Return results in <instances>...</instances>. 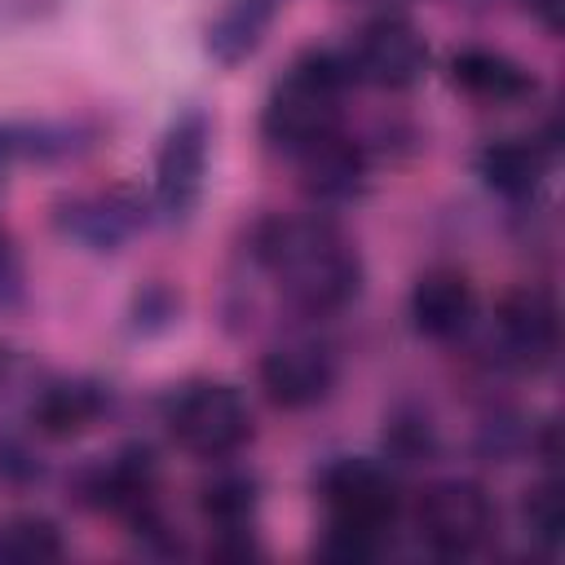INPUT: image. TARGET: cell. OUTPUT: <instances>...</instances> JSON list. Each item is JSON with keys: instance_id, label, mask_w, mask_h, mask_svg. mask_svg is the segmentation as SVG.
Here are the masks:
<instances>
[{"instance_id": "23", "label": "cell", "mask_w": 565, "mask_h": 565, "mask_svg": "<svg viewBox=\"0 0 565 565\" xmlns=\"http://www.w3.org/2000/svg\"><path fill=\"white\" fill-rule=\"evenodd\" d=\"M521 530L543 556H556L565 547V486L556 472L539 477L521 494Z\"/></svg>"}, {"instance_id": "29", "label": "cell", "mask_w": 565, "mask_h": 565, "mask_svg": "<svg viewBox=\"0 0 565 565\" xmlns=\"http://www.w3.org/2000/svg\"><path fill=\"white\" fill-rule=\"evenodd\" d=\"M0 190H4V177H0Z\"/></svg>"}, {"instance_id": "14", "label": "cell", "mask_w": 565, "mask_h": 565, "mask_svg": "<svg viewBox=\"0 0 565 565\" xmlns=\"http://www.w3.org/2000/svg\"><path fill=\"white\" fill-rule=\"evenodd\" d=\"M477 313H481L477 282L459 265H428L415 274L406 291L411 331L428 344H463L477 327Z\"/></svg>"}, {"instance_id": "18", "label": "cell", "mask_w": 565, "mask_h": 565, "mask_svg": "<svg viewBox=\"0 0 565 565\" xmlns=\"http://www.w3.org/2000/svg\"><path fill=\"white\" fill-rule=\"evenodd\" d=\"M260 503H265V481L256 468H247L238 459L207 463V477L194 486V512L207 525V534L256 530Z\"/></svg>"}, {"instance_id": "2", "label": "cell", "mask_w": 565, "mask_h": 565, "mask_svg": "<svg viewBox=\"0 0 565 565\" xmlns=\"http://www.w3.org/2000/svg\"><path fill=\"white\" fill-rule=\"evenodd\" d=\"M313 499L322 508V534L313 552L331 565L380 561L406 516L402 477L380 455H331L313 472Z\"/></svg>"}, {"instance_id": "11", "label": "cell", "mask_w": 565, "mask_h": 565, "mask_svg": "<svg viewBox=\"0 0 565 565\" xmlns=\"http://www.w3.org/2000/svg\"><path fill=\"white\" fill-rule=\"evenodd\" d=\"M212 137L216 124L203 106H185L168 119L154 146L150 163V203L159 225H185L207 190V168H212Z\"/></svg>"}, {"instance_id": "3", "label": "cell", "mask_w": 565, "mask_h": 565, "mask_svg": "<svg viewBox=\"0 0 565 565\" xmlns=\"http://www.w3.org/2000/svg\"><path fill=\"white\" fill-rule=\"evenodd\" d=\"M353 75L340 44H305L269 84L260 102V141L274 159L291 163L318 141L349 128Z\"/></svg>"}, {"instance_id": "26", "label": "cell", "mask_w": 565, "mask_h": 565, "mask_svg": "<svg viewBox=\"0 0 565 565\" xmlns=\"http://www.w3.org/2000/svg\"><path fill=\"white\" fill-rule=\"evenodd\" d=\"M26 256L9 225H0V318L18 313L26 305Z\"/></svg>"}, {"instance_id": "4", "label": "cell", "mask_w": 565, "mask_h": 565, "mask_svg": "<svg viewBox=\"0 0 565 565\" xmlns=\"http://www.w3.org/2000/svg\"><path fill=\"white\" fill-rule=\"evenodd\" d=\"M159 424L168 441L199 459V463H221L238 459L256 441V406L252 397L221 375H190L159 397Z\"/></svg>"}, {"instance_id": "19", "label": "cell", "mask_w": 565, "mask_h": 565, "mask_svg": "<svg viewBox=\"0 0 565 565\" xmlns=\"http://www.w3.org/2000/svg\"><path fill=\"white\" fill-rule=\"evenodd\" d=\"M287 4L291 0H221V9L203 26L207 62L221 66V71L247 66L265 49V40L278 26V18L287 13Z\"/></svg>"}, {"instance_id": "27", "label": "cell", "mask_w": 565, "mask_h": 565, "mask_svg": "<svg viewBox=\"0 0 565 565\" xmlns=\"http://www.w3.org/2000/svg\"><path fill=\"white\" fill-rule=\"evenodd\" d=\"M525 4V13L547 31V35H561V26H565V0H521Z\"/></svg>"}, {"instance_id": "6", "label": "cell", "mask_w": 565, "mask_h": 565, "mask_svg": "<svg viewBox=\"0 0 565 565\" xmlns=\"http://www.w3.org/2000/svg\"><path fill=\"white\" fill-rule=\"evenodd\" d=\"M419 547L437 561H472L499 534V503L477 477H433L406 503Z\"/></svg>"}, {"instance_id": "21", "label": "cell", "mask_w": 565, "mask_h": 565, "mask_svg": "<svg viewBox=\"0 0 565 565\" xmlns=\"http://www.w3.org/2000/svg\"><path fill=\"white\" fill-rule=\"evenodd\" d=\"M66 556V534L49 512H13L0 521V565H53Z\"/></svg>"}, {"instance_id": "24", "label": "cell", "mask_w": 565, "mask_h": 565, "mask_svg": "<svg viewBox=\"0 0 565 565\" xmlns=\"http://www.w3.org/2000/svg\"><path fill=\"white\" fill-rule=\"evenodd\" d=\"M181 313H185V296H181V287L168 282V278H146V282L128 296L124 322H128L132 335L150 340V335L172 331V327L181 322Z\"/></svg>"}, {"instance_id": "28", "label": "cell", "mask_w": 565, "mask_h": 565, "mask_svg": "<svg viewBox=\"0 0 565 565\" xmlns=\"http://www.w3.org/2000/svg\"><path fill=\"white\" fill-rule=\"evenodd\" d=\"M349 4H371V9H402L411 0H349Z\"/></svg>"}, {"instance_id": "7", "label": "cell", "mask_w": 565, "mask_h": 565, "mask_svg": "<svg viewBox=\"0 0 565 565\" xmlns=\"http://www.w3.org/2000/svg\"><path fill=\"white\" fill-rule=\"evenodd\" d=\"M49 225L62 243L88 256H119L154 225V203L137 181L79 185L49 203Z\"/></svg>"}, {"instance_id": "8", "label": "cell", "mask_w": 565, "mask_h": 565, "mask_svg": "<svg viewBox=\"0 0 565 565\" xmlns=\"http://www.w3.org/2000/svg\"><path fill=\"white\" fill-rule=\"evenodd\" d=\"M340 349L318 327H291L269 340L256 358V388L282 415L318 411L340 388Z\"/></svg>"}, {"instance_id": "17", "label": "cell", "mask_w": 565, "mask_h": 565, "mask_svg": "<svg viewBox=\"0 0 565 565\" xmlns=\"http://www.w3.org/2000/svg\"><path fill=\"white\" fill-rule=\"evenodd\" d=\"M106 141V124L93 115H40L0 119V177L26 163H71Z\"/></svg>"}, {"instance_id": "12", "label": "cell", "mask_w": 565, "mask_h": 565, "mask_svg": "<svg viewBox=\"0 0 565 565\" xmlns=\"http://www.w3.org/2000/svg\"><path fill=\"white\" fill-rule=\"evenodd\" d=\"M115 411H119V388L106 375H88V371L53 375V371H44L22 402V424L40 441L66 446V441H79V437L97 433L102 424H110Z\"/></svg>"}, {"instance_id": "16", "label": "cell", "mask_w": 565, "mask_h": 565, "mask_svg": "<svg viewBox=\"0 0 565 565\" xmlns=\"http://www.w3.org/2000/svg\"><path fill=\"white\" fill-rule=\"evenodd\" d=\"M552 159H556V132H543V137L508 132V137H490L472 154V172L494 199L525 207L543 194V185L552 177Z\"/></svg>"}, {"instance_id": "5", "label": "cell", "mask_w": 565, "mask_h": 565, "mask_svg": "<svg viewBox=\"0 0 565 565\" xmlns=\"http://www.w3.org/2000/svg\"><path fill=\"white\" fill-rule=\"evenodd\" d=\"M66 499L93 516H110L124 530L163 512V459L154 441L132 437L106 455H88L66 472Z\"/></svg>"}, {"instance_id": "13", "label": "cell", "mask_w": 565, "mask_h": 565, "mask_svg": "<svg viewBox=\"0 0 565 565\" xmlns=\"http://www.w3.org/2000/svg\"><path fill=\"white\" fill-rule=\"evenodd\" d=\"M375 146L371 137L353 132V128H340L335 137L318 141L313 150H305L300 159H291L296 168V185L309 194L313 207H349L358 203L366 190H371V177H375Z\"/></svg>"}, {"instance_id": "1", "label": "cell", "mask_w": 565, "mask_h": 565, "mask_svg": "<svg viewBox=\"0 0 565 565\" xmlns=\"http://www.w3.org/2000/svg\"><path fill=\"white\" fill-rule=\"evenodd\" d=\"M243 278L269 287L274 305L296 327L344 318L366 291V260L358 238L322 207L260 212L238 238Z\"/></svg>"}, {"instance_id": "9", "label": "cell", "mask_w": 565, "mask_h": 565, "mask_svg": "<svg viewBox=\"0 0 565 565\" xmlns=\"http://www.w3.org/2000/svg\"><path fill=\"white\" fill-rule=\"evenodd\" d=\"M340 49H344L353 88H375V93L419 88L433 62L428 35L406 9H371Z\"/></svg>"}, {"instance_id": "10", "label": "cell", "mask_w": 565, "mask_h": 565, "mask_svg": "<svg viewBox=\"0 0 565 565\" xmlns=\"http://www.w3.org/2000/svg\"><path fill=\"white\" fill-rule=\"evenodd\" d=\"M486 366L499 375H543L561 353V305L543 282H512L490 313Z\"/></svg>"}, {"instance_id": "25", "label": "cell", "mask_w": 565, "mask_h": 565, "mask_svg": "<svg viewBox=\"0 0 565 565\" xmlns=\"http://www.w3.org/2000/svg\"><path fill=\"white\" fill-rule=\"evenodd\" d=\"M49 481V459L35 446V433L0 428V494H31Z\"/></svg>"}, {"instance_id": "15", "label": "cell", "mask_w": 565, "mask_h": 565, "mask_svg": "<svg viewBox=\"0 0 565 565\" xmlns=\"http://www.w3.org/2000/svg\"><path fill=\"white\" fill-rule=\"evenodd\" d=\"M446 79L459 97L490 106V110H508V106H525L543 93L539 75L530 62L512 57L508 49L494 44H459L446 53Z\"/></svg>"}, {"instance_id": "22", "label": "cell", "mask_w": 565, "mask_h": 565, "mask_svg": "<svg viewBox=\"0 0 565 565\" xmlns=\"http://www.w3.org/2000/svg\"><path fill=\"white\" fill-rule=\"evenodd\" d=\"M534 446V424L516 411V406H486L477 428H472V455L481 463H512L521 455H530Z\"/></svg>"}, {"instance_id": "20", "label": "cell", "mask_w": 565, "mask_h": 565, "mask_svg": "<svg viewBox=\"0 0 565 565\" xmlns=\"http://www.w3.org/2000/svg\"><path fill=\"white\" fill-rule=\"evenodd\" d=\"M441 424L428 402L419 397H397L384 419H380V459L402 468H428L441 459Z\"/></svg>"}]
</instances>
